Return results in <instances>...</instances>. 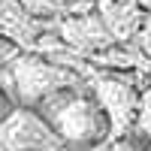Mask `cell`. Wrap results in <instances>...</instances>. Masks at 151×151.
Wrapping results in <instances>:
<instances>
[{
    "label": "cell",
    "instance_id": "1",
    "mask_svg": "<svg viewBox=\"0 0 151 151\" xmlns=\"http://www.w3.org/2000/svg\"><path fill=\"white\" fill-rule=\"evenodd\" d=\"M33 109L42 112V118L55 127L67 151H91L112 136L109 115L97 103L94 91H82L79 82L55 91Z\"/></svg>",
    "mask_w": 151,
    "mask_h": 151
},
{
    "label": "cell",
    "instance_id": "2",
    "mask_svg": "<svg viewBox=\"0 0 151 151\" xmlns=\"http://www.w3.org/2000/svg\"><path fill=\"white\" fill-rule=\"evenodd\" d=\"M6 70H9V79H12L15 106H40L55 91L79 82V76L73 70L52 64L45 58H36V55H15L6 64Z\"/></svg>",
    "mask_w": 151,
    "mask_h": 151
},
{
    "label": "cell",
    "instance_id": "3",
    "mask_svg": "<svg viewBox=\"0 0 151 151\" xmlns=\"http://www.w3.org/2000/svg\"><path fill=\"white\" fill-rule=\"evenodd\" d=\"M0 145L6 151H67L55 127L33 106H12L0 121Z\"/></svg>",
    "mask_w": 151,
    "mask_h": 151
},
{
    "label": "cell",
    "instance_id": "4",
    "mask_svg": "<svg viewBox=\"0 0 151 151\" xmlns=\"http://www.w3.org/2000/svg\"><path fill=\"white\" fill-rule=\"evenodd\" d=\"M91 91L97 97V103L103 106V112L109 115V121H112V133L127 130V124L136 115V106H139L136 88L127 79H121V76H103V79L94 82Z\"/></svg>",
    "mask_w": 151,
    "mask_h": 151
},
{
    "label": "cell",
    "instance_id": "5",
    "mask_svg": "<svg viewBox=\"0 0 151 151\" xmlns=\"http://www.w3.org/2000/svg\"><path fill=\"white\" fill-rule=\"evenodd\" d=\"M60 33H64V40H70L73 45H79V48H103V45L112 42L109 27L103 24V18H100L97 12H91V9L67 15L64 24H60Z\"/></svg>",
    "mask_w": 151,
    "mask_h": 151
},
{
    "label": "cell",
    "instance_id": "6",
    "mask_svg": "<svg viewBox=\"0 0 151 151\" xmlns=\"http://www.w3.org/2000/svg\"><path fill=\"white\" fill-rule=\"evenodd\" d=\"M100 18L112 36H136L142 9L136 0H100Z\"/></svg>",
    "mask_w": 151,
    "mask_h": 151
},
{
    "label": "cell",
    "instance_id": "7",
    "mask_svg": "<svg viewBox=\"0 0 151 151\" xmlns=\"http://www.w3.org/2000/svg\"><path fill=\"white\" fill-rule=\"evenodd\" d=\"M30 18H67L79 12V0H15Z\"/></svg>",
    "mask_w": 151,
    "mask_h": 151
},
{
    "label": "cell",
    "instance_id": "8",
    "mask_svg": "<svg viewBox=\"0 0 151 151\" xmlns=\"http://www.w3.org/2000/svg\"><path fill=\"white\" fill-rule=\"evenodd\" d=\"M106 151H151V145L145 139H139V136H118Z\"/></svg>",
    "mask_w": 151,
    "mask_h": 151
},
{
    "label": "cell",
    "instance_id": "9",
    "mask_svg": "<svg viewBox=\"0 0 151 151\" xmlns=\"http://www.w3.org/2000/svg\"><path fill=\"white\" fill-rule=\"evenodd\" d=\"M136 42H139L142 55L151 58V12H142V21L136 27Z\"/></svg>",
    "mask_w": 151,
    "mask_h": 151
},
{
    "label": "cell",
    "instance_id": "10",
    "mask_svg": "<svg viewBox=\"0 0 151 151\" xmlns=\"http://www.w3.org/2000/svg\"><path fill=\"white\" fill-rule=\"evenodd\" d=\"M12 106H15V103H12V100H9V94L3 91V88H0V121H3L9 112H12Z\"/></svg>",
    "mask_w": 151,
    "mask_h": 151
},
{
    "label": "cell",
    "instance_id": "11",
    "mask_svg": "<svg viewBox=\"0 0 151 151\" xmlns=\"http://www.w3.org/2000/svg\"><path fill=\"white\" fill-rule=\"evenodd\" d=\"M136 3H139L142 12H151V0H136Z\"/></svg>",
    "mask_w": 151,
    "mask_h": 151
},
{
    "label": "cell",
    "instance_id": "12",
    "mask_svg": "<svg viewBox=\"0 0 151 151\" xmlns=\"http://www.w3.org/2000/svg\"><path fill=\"white\" fill-rule=\"evenodd\" d=\"M148 109H151V91H148Z\"/></svg>",
    "mask_w": 151,
    "mask_h": 151
}]
</instances>
